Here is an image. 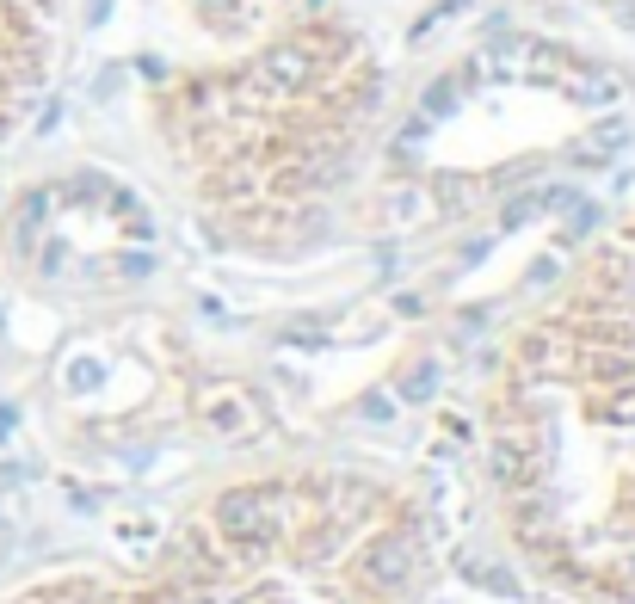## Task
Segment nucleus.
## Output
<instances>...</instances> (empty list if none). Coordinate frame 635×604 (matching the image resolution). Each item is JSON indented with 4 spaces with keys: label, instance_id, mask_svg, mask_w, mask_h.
<instances>
[{
    "label": "nucleus",
    "instance_id": "f03ea898",
    "mask_svg": "<svg viewBox=\"0 0 635 604\" xmlns=\"http://www.w3.org/2000/svg\"><path fill=\"white\" fill-rule=\"evenodd\" d=\"M69 0H0V143L32 117L50 87Z\"/></svg>",
    "mask_w": 635,
    "mask_h": 604
},
{
    "label": "nucleus",
    "instance_id": "f257e3e1",
    "mask_svg": "<svg viewBox=\"0 0 635 604\" xmlns=\"http://www.w3.org/2000/svg\"><path fill=\"white\" fill-rule=\"evenodd\" d=\"M377 111V62L346 25L303 19L229 69L167 93V143L204 204L235 222L309 210L352 167Z\"/></svg>",
    "mask_w": 635,
    "mask_h": 604
},
{
    "label": "nucleus",
    "instance_id": "7ed1b4c3",
    "mask_svg": "<svg viewBox=\"0 0 635 604\" xmlns=\"http://www.w3.org/2000/svg\"><path fill=\"white\" fill-rule=\"evenodd\" d=\"M191 6V19H204L210 32H222V37H241V32H253L278 0H185Z\"/></svg>",
    "mask_w": 635,
    "mask_h": 604
}]
</instances>
